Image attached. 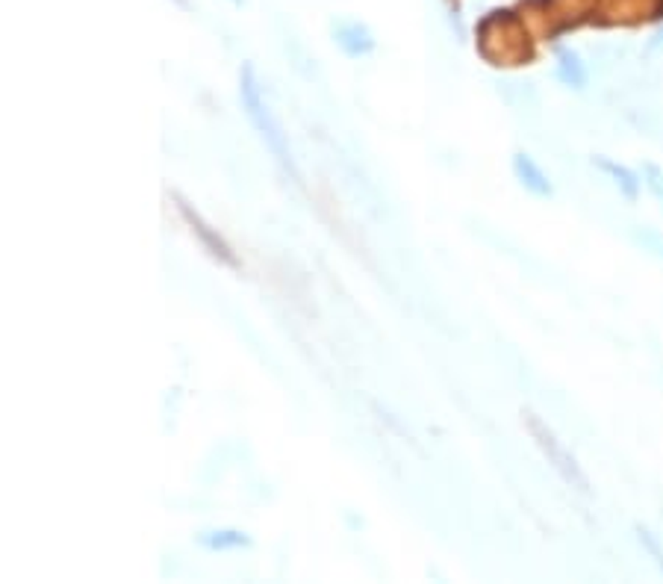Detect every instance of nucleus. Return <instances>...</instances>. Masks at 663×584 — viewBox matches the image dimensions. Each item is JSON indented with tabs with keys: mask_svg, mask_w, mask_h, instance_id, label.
<instances>
[{
	"mask_svg": "<svg viewBox=\"0 0 663 584\" xmlns=\"http://www.w3.org/2000/svg\"><path fill=\"white\" fill-rule=\"evenodd\" d=\"M175 198V207H177V212H180V219L186 221L189 225V230H192V237H198V242L201 246H204L207 251H210V257H216L219 263H224V265H230V269H239V260H237V254H233V248H230V242L221 237L219 230H212L207 221H204V216H201L198 210H192V204L184 198V195H171Z\"/></svg>",
	"mask_w": 663,
	"mask_h": 584,
	"instance_id": "nucleus-3",
	"label": "nucleus"
},
{
	"mask_svg": "<svg viewBox=\"0 0 663 584\" xmlns=\"http://www.w3.org/2000/svg\"><path fill=\"white\" fill-rule=\"evenodd\" d=\"M637 535H640V544H643L651 552V555H655L658 567L663 570V549H660V544L655 540V535H651V531H646V528H637Z\"/></svg>",
	"mask_w": 663,
	"mask_h": 584,
	"instance_id": "nucleus-10",
	"label": "nucleus"
},
{
	"mask_svg": "<svg viewBox=\"0 0 663 584\" xmlns=\"http://www.w3.org/2000/svg\"><path fill=\"white\" fill-rule=\"evenodd\" d=\"M239 98L245 106V115H248V121L254 124V130L263 139V145L269 148L283 172L290 175L295 184H301V172H298V166L292 159V148H290V142H286L283 127L274 119L272 106L263 94L260 80H256V71L251 66H242V71H239Z\"/></svg>",
	"mask_w": 663,
	"mask_h": 584,
	"instance_id": "nucleus-1",
	"label": "nucleus"
},
{
	"mask_svg": "<svg viewBox=\"0 0 663 584\" xmlns=\"http://www.w3.org/2000/svg\"><path fill=\"white\" fill-rule=\"evenodd\" d=\"M522 417H525V428L531 431L533 443L540 445V452L545 454V461L551 463V470L558 472L569 487H575V490H578V493H590V478H587V472L581 470L578 458H575V454H572L569 449H566L563 440L558 437V434H554V431L549 428V425H545V422L537 417V413L525 410V413H522Z\"/></svg>",
	"mask_w": 663,
	"mask_h": 584,
	"instance_id": "nucleus-2",
	"label": "nucleus"
},
{
	"mask_svg": "<svg viewBox=\"0 0 663 584\" xmlns=\"http://www.w3.org/2000/svg\"><path fill=\"white\" fill-rule=\"evenodd\" d=\"M230 4H237V6H239V4H242V0H230Z\"/></svg>",
	"mask_w": 663,
	"mask_h": 584,
	"instance_id": "nucleus-11",
	"label": "nucleus"
},
{
	"mask_svg": "<svg viewBox=\"0 0 663 584\" xmlns=\"http://www.w3.org/2000/svg\"><path fill=\"white\" fill-rule=\"evenodd\" d=\"M513 172H516L519 184L525 186L528 193L540 195V198H551V193H554L551 180L537 163H533L531 154H516V157H513Z\"/></svg>",
	"mask_w": 663,
	"mask_h": 584,
	"instance_id": "nucleus-5",
	"label": "nucleus"
},
{
	"mask_svg": "<svg viewBox=\"0 0 663 584\" xmlns=\"http://www.w3.org/2000/svg\"><path fill=\"white\" fill-rule=\"evenodd\" d=\"M558 77L563 83H569V86H578V89L587 83V68L575 50H566V48L558 50Z\"/></svg>",
	"mask_w": 663,
	"mask_h": 584,
	"instance_id": "nucleus-8",
	"label": "nucleus"
},
{
	"mask_svg": "<svg viewBox=\"0 0 663 584\" xmlns=\"http://www.w3.org/2000/svg\"><path fill=\"white\" fill-rule=\"evenodd\" d=\"M593 166H596V168H602V172L614 180V186H616L619 193H623L628 201H637V195H640V184H643L637 172H631L628 166H619V163H614V159H607V157H593Z\"/></svg>",
	"mask_w": 663,
	"mask_h": 584,
	"instance_id": "nucleus-6",
	"label": "nucleus"
},
{
	"mask_svg": "<svg viewBox=\"0 0 663 584\" xmlns=\"http://www.w3.org/2000/svg\"><path fill=\"white\" fill-rule=\"evenodd\" d=\"M334 41L342 48L345 57H366L374 50V36L360 21H339L334 24Z\"/></svg>",
	"mask_w": 663,
	"mask_h": 584,
	"instance_id": "nucleus-4",
	"label": "nucleus"
},
{
	"mask_svg": "<svg viewBox=\"0 0 663 584\" xmlns=\"http://www.w3.org/2000/svg\"><path fill=\"white\" fill-rule=\"evenodd\" d=\"M643 180H646L649 193L655 195L660 201V207H663V168L655 166V163H646L643 166Z\"/></svg>",
	"mask_w": 663,
	"mask_h": 584,
	"instance_id": "nucleus-9",
	"label": "nucleus"
},
{
	"mask_svg": "<svg viewBox=\"0 0 663 584\" xmlns=\"http://www.w3.org/2000/svg\"><path fill=\"white\" fill-rule=\"evenodd\" d=\"M660 254H663V246H660Z\"/></svg>",
	"mask_w": 663,
	"mask_h": 584,
	"instance_id": "nucleus-12",
	"label": "nucleus"
},
{
	"mask_svg": "<svg viewBox=\"0 0 663 584\" xmlns=\"http://www.w3.org/2000/svg\"><path fill=\"white\" fill-rule=\"evenodd\" d=\"M198 544L210 552H230V549H248L251 537L239 528H212V531H201Z\"/></svg>",
	"mask_w": 663,
	"mask_h": 584,
	"instance_id": "nucleus-7",
	"label": "nucleus"
}]
</instances>
